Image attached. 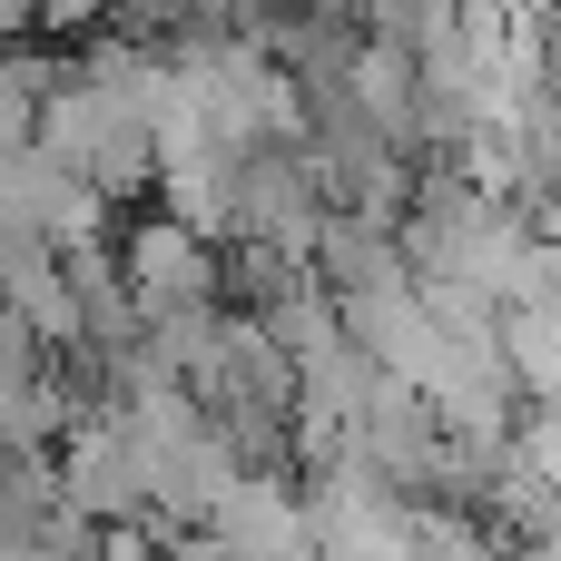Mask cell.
<instances>
[{"instance_id":"cell-2","label":"cell","mask_w":561,"mask_h":561,"mask_svg":"<svg viewBox=\"0 0 561 561\" xmlns=\"http://www.w3.org/2000/svg\"><path fill=\"white\" fill-rule=\"evenodd\" d=\"M118 276H128L138 335H148V325H178V316H217V237L178 227L168 207L118 237Z\"/></svg>"},{"instance_id":"cell-1","label":"cell","mask_w":561,"mask_h":561,"mask_svg":"<svg viewBox=\"0 0 561 561\" xmlns=\"http://www.w3.org/2000/svg\"><path fill=\"white\" fill-rule=\"evenodd\" d=\"M39 148L89 178L99 197H128L158 178V49L148 39H89L49 99H39Z\"/></svg>"},{"instance_id":"cell-4","label":"cell","mask_w":561,"mask_h":561,"mask_svg":"<svg viewBox=\"0 0 561 561\" xmlns=\"http://www.w3.org/2000/svg\"><path fill=\"white\" fill-rule=\"evenodd\" d=\"M39 99H49V59L39 49H0V158L39 148Z\"/></svg>"},{"instance_id":"cell-3","label":"cell","mask_w":561,"mask_h":561,"mask_svg":"<svg viewBox=\"0 0 561 561\" xmlns=\"http://www.w3.org/2000/svg\"><path fill=\"white\" fill-rule=\"evenodd\" d=\"M207 552H217V561H325V552H316V513H306V493H286V483H266V473H247V483L217 503Z\"/></svg>"}]
</instances>
